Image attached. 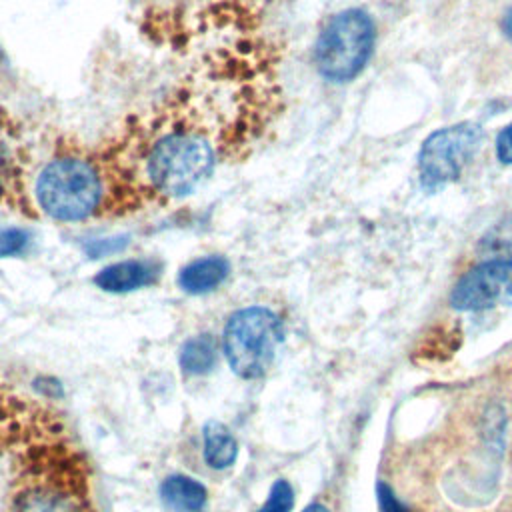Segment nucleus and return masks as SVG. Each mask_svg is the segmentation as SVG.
<instances>
[{
    "label": "nucleus",
    "instance_id": "2",
    "mask_svg": "<svg viewBox=\"0 0 512 512\" xmlns=\"http://www.w3.org/2000/svg\"><path fill=\"white\" fill-rule=\"evenodd\" d=\"M66 434L54 408L0 378V512L22 470Z\"/></svg>",
    "mask_w": 512,
    "mask_h": 512
},
{
    "label": "nucleus",
    "instance_id": "3",
    "mask_svg": "<svg viewBox=\"0 0 512 512\" xmlns=\"http://www.w3.org/2000/svg\"><path fill=\"white\" fill-rule=\"evenodd\" d=\"M376 40L372 18L360 8L334 14L314 46V64L330 82H350L368 64Z\"/></svg>",
    "mask_w": 512,
    "mask_h": 512
},
{
    "label": "nucleus",
    "instance_id": "4",
    "mask_svg": "<svg viewBox=\"0 0 512 512\" xmlns=\"http://www.w3.org/2000/svg\"><path fill=\"white\" fill-rule=\"evenodd\" d=\"M280 318L264 306L236 310L222 334V348L230 368L244 380L260 378L268 372L282 342Z\"/></svg>",
    "mask_w": 512,
    "mask_h": 512
},
{
    "label": "nucleus",
    "instance_id": "17",
    "mask_svg": "<svg viewBox=\"0 0 512 512\" xmlns=\"http://www.w3.org/2000/svg\"><path fill=\"white\" fill-rule=\"evenodd\" d=\"M496 156L502 164H512V122L496 138Z\"/></svg>",
    "mask_w": 512,
    "mask_h": 512
},
{
    "label": "nucleus",
    "instance_id": "8",
    "mask_svg": "<svg viewBox=\"0 0 512 512\" xmlns=\"http://www.w3.org/2000/svg\"><path fill=\"white\" fill-rule=\"evenodd\" d=\"M450 304L462 312L512 304V260L486 258L470 268L452 288Z\"/></svg>",
    "mask_w": 512,
    "mask_h": 512
},
{
    "label": "nucleus",
    "instance_id": "13",
    "mask_svg": "<svg viewBox=\"0 0 512 512\" xmlns=\"http://www.w3.org/2000/svg\"><path fill=\"white\" fill-rule=\"evenodd\" d=\"M218 362V342L212 334H198L188 338L178 354V364L184 374H208Z\"/></svg>",
    "mask_w": 512,
    "mask_h": 512
},
{
    "label": "nucleus",
    "instance_id": "10",
    "mask_svg": "<svg viewBox=\"0 0 512 512\" xmlns=\"http://www.w3.org/2000/svg\"><path fill=\"white\" fill-rule=\"evenodd\" d=\"M230 272V264L224 256H202L188 262L178 272V286L188 294H206L216 290Z\"/></svg>",
    "mask_w": 512,
    "mask_h": 512
},
{
    "label": "nucleus",
    "instance_id": "5",
    "mask_svg": "<svg viewBox=\"0 0 512 512\" xmlns=\"http://www.w3.org/2000/svg\"><path fill=\"white\" fill-rule=\"evenodd\" d=\"M482 136V128L472 122H460L432 132L418 154L422 186L436 190L458 180L476 156Z\"/></svg>",
    "mask_w": 512,
    "mask_h": 512
},
{
    "label": "nucleus",
    "instance_id": "7",
    "mask_svg": "<svg viewBox=\"0 0 512 512\" xmlns=\"http://www.w3.org/2000/svg\"><path fill=\"white\" fill-rule=\"evenodd\" d=\"M184 24L200 38H222L242 32H260L270 0H178Z\"/></svg>",
    "mask_w": 512,
    "mask_h": 512
},
{
    "label": "nucleus",
    "instance_id": "18",
    "mask_svg": "<svg viewBox=\"0 0 512 512\" xmlns=\"http://www.w3.org/2000/svg\"><path fill=\"white\" fill-rule=\"evenodd\" d=\"M502 30H504V34L512 40V8L506 12V16H504V20H502Z\"/></svg>",
    "mask_w": 512,
    "mask_h": 512
},
{
    "label": "nucleus",
    "instance_id": "11",
    "mask_svg": "<svg viewBox=\"0 0 512 512\" xmlns=\"http://www.w3.org/2000/svg\"><path fill=\"white\" fill-rule=\"evenodd\" d=\"M160 500L168 512H204L208 492L190 476L170 474L160 484Z\"/></svg>",
    "mask_w": 512,
    "mask_h": 512
},
{
    "label": "nucleus",
    "instance_id": "19",
    "mask_svg": "<svg viewBox=\"0 0 512 512\" xmlns=\"http://www.w3.org/2000/svg\"><path fill=\"white\" fill-rule=\"evenodd\" d=\"M302 512H330V508H326L324 504H318V502H314V504L306 506Z\"/></svg>",
    "mask_w": 512,
    "mask_h": 512
},
{
    "label": "nucleus",
    "instance_id": "16",
    "mask_svg": "<svg viewBox=\"0 0 512 512\" xmlns=\"http://www.w3.org/2000/svg\"><path fill=\"white\" fill-rule=\"evenodd\" d=\"M376 500H378V510L380 512H412L398 496L396 492L386 484V482H378L376 484Z\"/></svg>",
    "mask_w": 512,
    "mask_h": 512
},
{
    "label": "nucleus",
    "instance_id": "15",
    "mask_svg": "<svg viewBox=\"0 0 512 512\" xmlns=\"http://www.w3.org/2000/svg\"><path fill=\"white\" fill-rule=\"evenodd\" d=\"M30 236L22 228H0V258L18 256L26 250Z\"/></svg>",
    "mask_w": 512,
    "mask_h": 512
},
{
    "label": "nucleus",
    "instance_id": "9",
    "mask_svg": "<svg viewBox=\"0 0 512 512\" xmlns=\"http://www.w3.org/2000/svg\"><path fill=\"white\" fill-rule=\"evenodd\" d=\"M162 274V266L152 258H128L120 262H112L96 272L94 284L112 294L134 292L146 286L156 284Z\"/></svg>",
    "mask_w": 512,
    "mask_h": 512
},
{
    "label": "nucleus",
    "instance_id": "12",
    "mask_svg": "<svg viewBox=\"0 0 512 512\" xmlns=\"http://www.w3.org/2000/svg\"><path fill=\"white\" fill-rule=\"evenodd\" d=\"M204 462L214 470L230 468L238 456V442L234 434L218 420H210L202 428Z\"/></svg>",
    "mask_w": 512,
    "mask_h": 512
},
{
    "label": "nucleus",
    "instance_id": "14",
    "mask_svg": "<svg viewBox=\"0 0 512 512\" xmlns=\"http://www.w3.org/2000/svg\"><path fill=\"white\" fill-rule=\"evenodd\" d=\"M294 506V490L288 480L278 478L268 492L266 502L256 512H290Z\"/></svg>",
    "mask_w": 512,
    "mask_h": 512
},
{
    "label": "nucleus",
    "instance_id": "1",
    "mask_svg": "<svg viewBox=\"0 0 512 512\" xmlns=\"http://www.w3.org/2000/svg\"><path fill=\"white\" fill-rule=\"evenodd\" d=\"M30 202L36 216L66 224L140 210L104 150L66 144L32 170Z\"/></svg>",
    "mask_w": 512,
    "mask_h": 512
},
{
    "label": "nucleus",
    "instance_id": "6",
    "mask_svg": "<svg viewBox=\"0 0 512 512\" xmlns=\"http://www.w3.org/2000/svg\"><path fill=\"white\" fill-rule=\"evenodd\" d=\"M32 150L16 118L0 110V206L36 216L30 202Z\"/></svg>",
    "mask_w": 512,
    "mask_h": 512
}]
</instances>
